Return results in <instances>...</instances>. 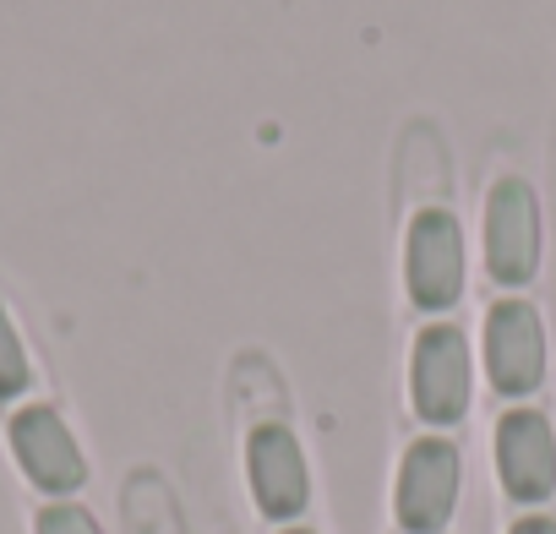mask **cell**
<instances>
[{
  "label": "cell",
  "mask_w": 556,
  "mask_h": 534,
  "mask_svg": "<svg viewBox=\"0 0 556 534\" xmlns=\"http://www.w3.org/2000/svg\"><path fill=\"white\" fill-rule=\"evenodd\" d=\"M469 387H475V371H469V339L453 328V322H437L415 339V366H409V393H415V409L420 420L431 425H453L464 420L469 409Z\"/></svg>",
  "instance_id": "1"
},
{
  "label": "cell",
  "mask_w": 556,
  "mask_h": 534,
  "mask_svg": "<svg viewBox=\"0 0 556 534\" xmlns=\"http://www.w3.org/2000/svg\"><path fill=\"white\" fill-rule=\"evenodd\" d=\"M404 274H409V301L420 312H447L464 295V229L453 213L442 207L415 213Z\"/></svg>",
  "instance_id": "2"
},
{
  "label": "cell",
  "mask_w": 556,
  "mask_h": 534,
  "mask_svg": "<svg viewBox=\"0 0 556 534\" xmlns=\"http://www.w3.org/2000/svg\"><path fill=\"white\" fill-rule=\"evenodd\" d=\"M485 267L496 284H529L540 267V207L523 180H502L485 207Z\"/></svg>",
  "instance_id": "3"
},
{
  "label": "cell",
  "mask_w": 556,
  "mask_h": 534,
  "mask_svg": "<svg viewBox=\"0 0 556 534\" xmlns=\"http://www.w3.org/2000/svg\"><path fill=\"white\" fill-rule=\"evenodd\" d=\"M485 366L496 393L523 398L545 377V328L529 301H496L485 317Z\"/></svg>",
  "instance_id": "4"
},
{
  "label": "cell",
  "mask_w": 556,
  "mask_h": 534,
  "mask_svg": "<svg viewBox=\"0 0 556 534\" xmlns=\"http://www.w3.org/2000/svg\"><path fill=\"white\" fill-rule=\"evenodd\" d=\"M12 453H17L23 474L50 496H66L88 480V458H83L77 436L66 431V420L50 404H34V409L12 415Z\"/></svg>",
  "instance_id": "5"
},
{
  "label": "cell",
  "mask_w": 556,
  "mask_h": 534,
  "mask_svg": "<svg viewBox=\"0 0 556 534\" xmlns=\"http://www.w3.org/2000/svg\"><path fill=\"white\" fill-rule=\"evenodd\" d=\"M453 501H458V447L442 436L415 442L399 469V523L409 534H437L453 518Z\"/></svg>",
  "instance_id": "6"
},
{
  "label": "cell",
  "mask_w": 556,
  "mask_h": 534,
  "mask_svg": "<svg viewBox=\"0 0 556 534\" xmlns=\"http://www.w3.org/2000/svg\"><path fill=\"white\" fill-rule=\"evenodd\" d=\"M496 474L513 501H545L556 491V436L540 409H513L496 425Z\"/></svg>",
  "instance_id": "7"
},
{
  "label": "cell",
  "mask_w": 556,
  "mask_h": 534,
  "mask_svg": "<svg viewBox=\"0 0 556 534\" xmlns=\"http://www.w3.org/2000/svg\"><path fill=\"white\" fill-rule=\"evenodd\" d=\"M245 474H251L256 507L267 518H295L306 507V496H312L301 442L285 425H256L251 431V442H245Z\"/></svg>",
  "instance_id": "8"
},
{
  "label": "cell",
  "mask_w": 556,
  "mask_h": 534,
  "mask_svg": "<svg viewBox=\"0 0 556 534\" xmlns=\"http://www.w3.org/2000/svg\"><path fill=\"white\" fill-rule=\"evenodd\" d=\"M28 382H34V371H28V349H23L12 317L0 312V398H17Z\"/></svg>",
  "instance_id": "9"
},
{
  "label": "cell",
  "mask_w": 556,
  "mask_h": 534,
  "mask_svg": "<svg viewBox=\"0 0 556 534\" xmlns=\"http://www.w3.org/2000/svg\"><path fill=\"white\" fill-rule=\"evenodd\" d=\"M39 534H104V529L93 523V512H83L72 501H55V507L39 512Z\"/></svg>",
  "instance_id": "10"
},
{
  "label": "cell",
  "mask_w": 556,
  "mask_h": 534,
  "mask_svg": "<svg viewBox=\"0 0 556 534\" xmlns=\"http://www.w3.org/2000/svg\"><path fill=\"white\" fill-rule=\"evenodd\" d=\"M513 534H556V523H551V518H518Z\"/></svg>",
  "instance_id": "11"
},
{
  "label": "cell",
  "mask_w": 556,
  "mask_h": 534,
  "mask_svg": "<svg viewBox=\"0 0 556 534\" xmlns=\"http://www.w3.org/2000/svg\"><path fill=\"white\" fill-rule=\"evenodd\" d=\"M285 534H312V529H285Z\"/></svg>",
  "instance_id": "12"
}]
</instances>
